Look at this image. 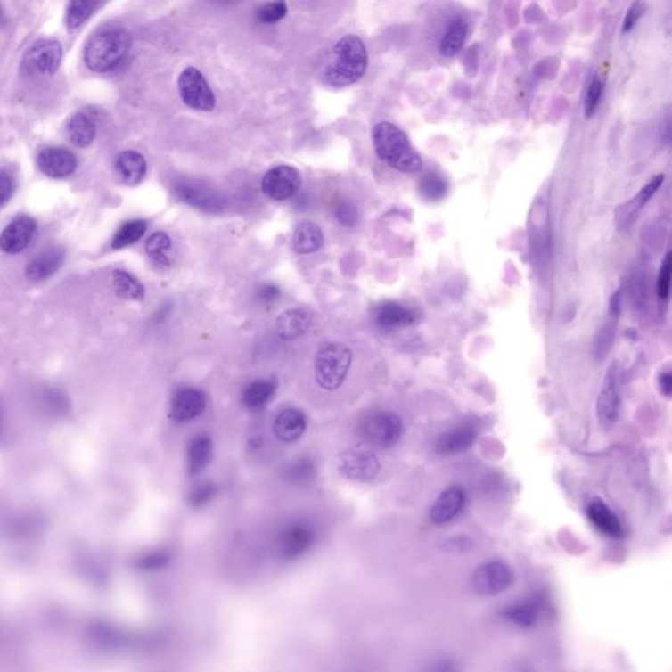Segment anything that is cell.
Listing matches in <instances>:
<instances>
[{
	"instance_id": "1",
	"label": "cell",
	"mask_w": 672,
	"mask_h": 672,
	"mask_svg": "<svg viewBox=\"0 0 672 672\" xmlns=\"http://www.w3.org/2000/svg\"><path fill=\"white\" fill-rule=\"evenodd\" d=\"M372 140L376 154L389 168L404 174H416L423 168L421 155L397 125L379 122L373 127Z\"/></svg>"
},
{
	"instance_id": "2",
	"label": "cell",
	"mask_w": 672,
	"mask_h": 672,
	"mask_svg": "<svg viewBox=\"0 0 672 672\" xmlns=\"http://www.w3.org/2000/svg\"><path fill=\"white\" fill-rule=\"evenodd\" d=\"M132 46V38L127 30L108 27L91 36L85 49L86 65L95 72H107L118 68Z\"/></svg>"
},
{
	"instance_id": "3",
	"label": "cell",
	"mask_w": 672,
	"mask_h": 672,
	"mask_svg": "<svg viewBox=\"0 0 672 672\" xmlns=\"http://www.w3.org/2000/svg\"><path fill=\"white\" fill-rule=\"evenodd\" d=\"M368 68V52L357 36H346L336 43L334 62L327 68L326 80L334 87L359 82Z\"/></svg>"
},
{
	"instance_id": "4",
	"label": "cell",
	"mask_w": 672,
	"mask_h": 672,
	"mask_svg": "<svg viewBox=\"0 0 672 672\" xmlns=\"http://www.w3.org/2000/svg\"><path fill=\"white\" fill-rule=\"evenodd\" d=\"M352 364V352L341 343H326L319 347L314 360L316 380L322 389L335 391L346 381Z\"/></svg>"
},
{
	"instance_id": "5",
	"label": "cell",
	"mask_w": 672,
	"mask_h": 672,
	"mask_svg": "<svg viewBox=\"0 0 672 672\" xmlns=\"http://www.w3.org/2000/svg\"><path fill=\"white\" fill-rule=\"evenodd\" d=\"M361 438L379 448H390L401 440L404 423L397 414L391 411H373L361 421Z\"/></svg>"
},
{
	"instance_id": "6",
	"label": "cell",
	"mask_w": 672,
	"mask_h": 672,
	"mask_svg": "<svg viewBox=\"0 0 672 672\" xmlns=\"http://www.w3.org/2000/svg\"><path fill=\"white\" fill-rule=\"evenodd\" d=\"M183 102L193 110L210 112L216 107V96L207 79L197 69L187 68L177 79Z\"/></svg>"
},
{
	"instance_id": "7",
	"label": "cell",
	"mask_w": 672,
	"mask_h": 672,
	"mask_svg": "<svg viewBox=\"0 0 672 672\" xmlns=\"http://www.w3.org/2000/svg\"><path fill=\"white\" fill-rule=\"evenodd\" d=\"M513 580L515 577L510 566L504 562H488L477 569L471 585L479 596L490 598L508 590Z\"/></svg>"
},
{
	"instance_id": "8",
	"label": "cell",
	"mask_w": 672,
	"mask_h": 672,
	"mask_svg": "<svg viewBox=\"0 0 672 672\" xmlns=\"http://www.w3.org/2000/svg\"><path fill=\"white\" fill-rule=\"evenodd\" d=\"M174 193L180 201L202 212H221L226 207V199L202 183H177L175 185Z\"/></svg>"
},
{
	"instance_id": "9",
	"label": "cell",
	"mask_w": 672,
	"mask_h": 672,
	"mask_svg": "<svg viewBox=\"0 0 672 672\" xmlns=\"http://www.w3.org/2000/svg\"><path fill=\"white\" fill-rule=\"evenodd\" d=\"M301 183L299 169L293 166L282 165L266 172L262 180V190L269 199L284 201L299 193Z\"/></svg>"
},
{
	"instance_id": "10",
	"label": "cell",
	"mask_w": 672,
	"mask_h": 672,
	"mask_svg": "<svg viewBox=\"0 0 672 672\" xmlns=\"http://www.w3.org/2000/svg\"><path fill=\"white\" fill-rule=\"evenodd\" d=\"M62 55V46L58 41H40L25 53L24 70L33 75L55 74L60 69Z\"/></svg>"
},
{
	"instance_id": "11",
	"label": "cell",
	"mask_w": 672,
	"mask_h": 672,
	"mask_svg": "<svg viewBox=\"0 0 672 672\" xmlns=\"http://www.w3.org/2000/svg\"><path fill=\"white\" fill-rule=\"evenodd\" d=\"M339 471L348 479L371 482L379 476L381 463L376 455L368 451H347L339 455Z\"/></svg>"
},
{
	"instance_id": "12",
	"label": "cell",
	"mask_w": 672,
	"mask_h": 672,
	"mask_svg": "<svg viewBox=\"0 0 672 672\" xmlns=\"http://www.w3.org/2000/svg\"><path fill=\"white\" fill-rule=\"evenodd\" d=\"M621 396L619 388V369L616 364L608 368L598 398V418L602 426L611 429L618 421Z\"/></svg>"
},
{
	"instance_id": "13",
	"label": "cell",
	"mask_w": 672,
	"mask_h": 672,
	"mask_svg": "<svg viewBox=\"0 0 672 672\" xmlns=\"http://www.w3.org/2000/svg\"><path fill=\"white\" fill-rule=\"evenodd\" d=\"M207 408V397L196 388H182L175 391L169 405V415L175 422L185 423L199 418Z\"/></svg>"
},
{
	"instance_id": "14",
	"label": "cell",
	"mask_w": 672,
	"mask_h": 672,
	"mask_svg": "<svg viewBox=\"0 0 672 672\" xmlns=\"http://www.w3.org/2000/svg\"><path fill=\"white\" fill-rule=\"evenodd\" d=\"M37 225L35 219L28 216H19L3 230L0 235V249L5 254L16 255L24 251L33 237H35Z\"/></svg>"
},
{
	"instance_id": "15",
	"label": "cell",
	"mask_w": 672,
	"mask_h": 672,
	"mask_svg": "<svg viewBox=\"0 0 672 672\" xmlns=\"http://www.w3.org/2000/svg\"><path fill=\"white\" fill-rule=\"evenodd\" d=\"M37 165L46 176L63 179L77 169L78 162L70 150L48 147L38 154Z\"/></svg>"
},
{
	"instance_id": "16",
	"label": "cell",
	"mask_w": 672,
	"mask_h": 672,
	"mask_svg": "<svg viewBox=\"0 0 672 672\" xmlns=\"http://www.w3.org/2000/svg\"><path fill=\"white\" fill-rule=\"evenodd\" d=\"M465 491L458 486H452L447 488L436 499L435 504L431 508L432 523L438 526L451 523L456 519L465 505Z\"/></svg>"
},
{
	"instance_id": "17",
	"label": "cell",
	"mask_w": 672,
	"mask_h": 672,
	"mask_svg": "<svg viewBox=\"0 0 672 672\" xmlns=\"http://www.w3.org/2000/svg\"><path fill=\"white\" fill-rule=\"evenodd\" d=\"M65 262V251L60 247H50L33 258L25 268V276L29 282L40 283L60 271Z\"/></svg>"
},
{
	"instance_id": "18",
	"label": "cell",
	"mask_w": 672,
	"mask_h": 672,
	"mask_svg": "<svg viewBox=\"0 0 672 672\" xmlns=\"http://www.w3.org/2000/svg\"><path fill=\"white\" fill-rule=\"evenodd\" d=\"M374 321L381 329H404L416 324L418 314L406 305L388 301L377 307L374 312Z\"/></svg>"
},
{
	"instance_id": "19",
	"label": "cell",
	"mask_w": 672,
	"mask_h": 672,
	"mask_svg": "<svg viewBox=\"0 0 672 672\" xmlns=\"http://www.w3.org/2000/svg\"><path fill=\"white\" fill-rule=\"evenodd\" d=\"M36 406L48 418L61 419L68 415L71 402L62 389L43 386L36 391Z\"/></svg>"
},
{
	"instance_id": "20",
	"label": "cell",
	"mask_w": 672,
	"mask_h": 672,
	"mask_svg": "<svg viewBox=\"0 0 672 672\" xmlns=\"http://www.w3.org/2000/svg\"><path fill=\"white\" fill-rule=\"evenodd\" d=\"M477 435H479V432L471 424L458 426L456 429L443 433L438 438V443H436V451L443 456L463 454L473 446Z\"/></svg>"
},
{
	"instance_id": "21",
	"label": "cell",
	"mask_w": 672,
	"mask_h": 672,
	"mask_svg": "<svg viewBox=\"0 0 672 672\" xmlns=\"http://www.w3.org/2000/svg\"><path fill=\"white\" fill-rule=\"evenodd\" d=\"M307 416L299 408H287L275 419L274 431L284 443L299 440L307 431Z\"/></svg>"
},
{
	"instance_id": "22",
	"label": "cell",
	"mask_w": 672,
	"mask_h": 672,
	"mask_svg": "<svg viewBox=\"0 0 672 672\" xmlns=\"http://www.w3.org/2000/svg\"><path fill=\"white\" fill-rule=\"evenodd\" d=\"M312 327V316L302 309H288L280 314L276 332L284 340H294L307 334Z\"/></svg>"
},
{
	"instance_id": "23",
	"label": "cell",
	"mask_w": 672,
	"mask_h": 672,
	"mask_svg": "<svg viewBox=\"0 0 672 672\" xmlns=\"http://www.w3.org/2000/svg\"><path fill=\"white\" fill-rule=\"evenodd\" d=\"M116 169L122 182L127 185H137L146 176L147 163L143 155L135 150H127L119 154Z\"/></svg>"
},
{
	"instance_id": "24",
	"label": "cell",
	"mask_w": 672,
	"mask_h": 672,
	"mask_svg": "<svg viewBox=\"0 0 672 672\" xmlns=\"http://www.w3.org/2000/svg\"><path fill=\"white\" fill-rule=\"evenodd\" d=\"M587 516L591 523L596 527V529L601 530L605 536H610V537H621L623 536V526H621L620 519L601 499H596V501L588 504Z\"/></svg>"
},
{
	"instance_id": "25",
	"label": "cell",
	"mask_w": 672,
	"mask_h": 672,
	"mask_svg": "<svg viewBox=\"0 0 672 672\" xmlns=\"http://www.w3.org/2000/svg\"><path fill=\"white\" fill-rule=\"evenodd\" d=\"M469 25L461 16L452 19L444 30L443 37L438 43V52L443 57L452 58L457 55L465 45L468 38Z\"/></svg>"
},
{
	"instance_id": "26",
	"label": "cell",
	"mask_w": 672,
	"mask_h": 672,
	"mask_svg": "<svg viewBox=\"0 0 672 672\" xmlns=\"http://www.w3.org/2000/svg\"><path fill=\"white\" fill-rule=\"evenodd\" d=\"M294 251L297 254H314L322 249L324 243V233L318 225L310 221H304L297 225L291 238Z\"/></svg>"
},
{
	"instance_id": "27",
	"label": "cell",
	"mask_w": 672,
	"mask_h": 672,
	"mask_svg": "<svg viewBox=\"0 0 672 672\" xmlns=\"http://www.w3.org/2000/svg\"><path fill=\"white\" fill-rule=\"evenodd\" d=\"M213 456V441L208 435H199L188 446V471L191 476L201 473Z\"/></svg>"
},
{
	"instance_id": "28",
	"label": "cell",
	"mask_w": 672,
	"mask_h": 672,
	"mask_svg": "<svg viewBox=\"0 0 672 672\" xmlns=\"http://www.w3.org/2000/svg\"><path fill=\"white\" fill-rule=\"evenodd\" d=\"M313 529L307 523H293L282 535L283 552L288 555L299 554L312 544Z\"/></svg>"
},
{
	"instance_id": "29",
	"label": "cell",
	"mask_w": 672,
	"mask_h": 672,
	"mask_svg": "<svg viewBox=\"0 0 672 672\" xmlns=\"http://www.w3.org/2000/svg\"><path fill=\"white\" fill-rule=\"evenodd\" d=\"M276 389V384L271 380H255L244 388L242 402L251 410L265 407L274 398Z\"/></svg>"
},
{
	"instance_id": "30",
	"label": "cell",
	"mask_w": 672,
	"mask_h": 672,
	"mask_svg": "<svg viewBox=\"0 0 672 672\" xmlns=\"http://www.w3.org/2000/svg\"><path fill=\"white\" fill-rule=\"evenodd\" d=\"M69 140L78 147H87L96 137V125L85 113L72 116L68 124Z\"/></svg>"
},
{
	"instance_id": "31",
	"label": "cell",
	"mask_w": 672,
	"mask_h": 672,
	"mask_svg": "<svg viewBox=\"0 0 672 672\" xmlns=\"http://www.w3.org/2000/svg\"><path fill=\"white\" fill-rule=\"evenodd\" d=\"M147 255L152 262L160 268H168L171 266L169 251L172 249V241L166 233L158 232L152 234L146 242Z\"/></svg>"
},
{
	"instance_id": "32",
	"label": "cell",
	"mask_w": 672,
	"mask_h": 672,
	"mask_svg": "<svg viewBox=\"0 0 672 672\" xmlns=\"http://www.w3.org/2000/svg\"><path fill=\"white\" fill-rule=\"evenodd\" d=\"M113 285L116 294L122 299L129 301H141L144 297V288L137 277L127 271L113 272Z\"/></svg>"
},
{
	"instance_id": "33",
	"label": "cell",
	"mask_w": 672,
	"mask_h": 672,
	"mask_svg": "<svg viewBox=\"0 0 672 672\" xmlns=\"http://www.w3.org/2000/svg\"><path fill=\"white\" fill-rule=\"evenodd\" d=\"M448 180L438 171H429L419 182V193L427 201H440L448 193Z\"/></svg>"
},
{
	"instance_id": "34",
	"label": "cell",
	"mask_w": 672,
	"mask_h": 672,
	"mask_svg": "<svg viewBox=\"0 0 672 672\" xmlns=\"http://www.w3.org/2000/svg\"><path fill=\"white\" fill-rule=\"evenodd\" d=\"M316 468L312 458L301 457L289 463L284 476L293 485L304 486L316 479Z\"/></svg>"
},
{
	"instance_id": "35",
	"label": "cell",
	"mask_w": 672,
	"mask_h": 672,
	"mask_svg": "<svg viewBox=\"0 0 672 672\" xmlns=\"http://www.w3.org/2000/svg\"><path fill=\"white\" fill-rule=\"evenodd\" d=\"M146 229L147 224L143 219H133V221L127 222V224L122 225L113 237V249L120 250L130 246V244H135V242L143 237Z\"/></svg>"
},
{
	"instance_id": "36",
	"label": "cell",
	"mask_w": 672,
	"mask_h": 672,
	"mask_svg": "<svg viewBox=\"0 0 672 672\" xmlns=\"http://www.w3.org/2000/svg\"><path fill=\"white\" fill-rule=\"evenodd\" d=\"M663 182H665V175L663 174L657 175V176L652 177L648 184H646L645 187H643V190L640 191V193L635 194V199H633L632 201L629 202V204L625 205V207H629V209H627V221L629 215L630 218H632V215L640 212V210L643 209V208L645 207L646 204H648L649 200L652 199V197L654 196L655 193H657V191L660 190V185L663 184Z\"/></svg>"
},
{
	"instance_id": "37",
	"label": "cell",
	"mask_w": 672,
	"mask_h": 672,
	"mask_svg": "<svg viewBox=\"0 0 672 672\" xmlns=\"http://www.w3.org/2000/svg\"><path fill=\"white\" fill-rule=\"evenodd\" d=\"M95 8L96 3L94 2H85V0L71 2L69 4L68 13H66V25H68L69 29H77L80 25L86 23V20L93 15Z\"/></svg>"
},
{
	"instance_id": "38",
	"label": "cell",
	"mask_w": 672,
	"mask_h": 672,
	"mask_svg": "<svg viewBox=\"0 0 672 672\" xmlns=\"http://www.w3.org/2000/svg\"><path fill=\"white\" fill-rule=\"evenodd\" d=\"M288 7L284 2L266 3L258 10V20L263 24H276L287 16Z\"/></svg>"
},
{
	"instance_id": "39",
	"label": "cell",
	"mask_w": 672,
	"mask_h": 672,
	"mask_svg": "<svg viewBox=\"0 0 672 672\" xmlns=\"http://www.w3.org/2000/svg\"><path fill=\"white\" fill-rule=\"evenodd\" d=\"M602 91H604V83L602 82L601 78H594L591 80L590 86H588L585 97V115L587 118H591L596 112V110H598L599 104H601Z\"/></svg>"
},
{
	"instance_id": "40",
	"label": "cell",
	"mask_w": 672,
	"mask_h": 672,
	"mask_svg": "<svg viewBox=\"0 0 672 672\" xmlns=\"http://www.w3.org/2000/svg\"><path fill=\"white\" fill-rule=\"evenodd\" d=\"M671 266V252H668L665 259H663L662 266H660L657 279V294L662 301H666L670 297Z\"/></svg>"
},
{
	"instance_id": "41",
	"label": "cell",
	"mask_w": 672,
	"mask_h": 672,
	"mask_svg": "<svg viewBox=\"0 0 672 672\" xmlns=\"http://www.w3.org/2000/svg\"><path fill=\"white\" fill-rule=\"evenodd\" d=\"M217 488L215 483L209 482V480L199 483L191 491L190 504L194 508L202 507V505L209 504L215 498Z\"/></svg>"
},
{
	"instance_id": "42",
	"label": "cell",
	"mask_w": 672,
	"mask_h": 672,
	"mask_svg": "<svg viewBox=\"0 0 672 672\" xmlns=\"http://www.w3.org/2000/svg\"><path fill=\"white\" fill-rule=\"evenodd\" d=\"M16 190V175L13 169L0 166V207L7 204Z\"/></svg>"
},
{
	"instance_id": "43",
	"label": "cell",
	"mask_w": 672,
	"mask_h": 672,
	"mask_svg": "<svg viewBox=\"0 0 672 672\" xmlns=\"http://www.w3.org/2000/svg\"><path fill=\"white\" fill-rule=\"evenodd\" d=\"M335 217L343 226L354 227L359 222V210L351 201L343 200L336 205Z\"/></svg>"
},
{
	"instance_id": "44",
	"label": "cell",
	"mask_w": 672,
	"mask_h": 672,
	"mask_svg": "<svg viewBox=\"0 0 672 672\" xmlns=\"http://www.w3.org/2000/svg\"><path fill=\"white\" fill-rule=\"evenodd\" d=\"M646 11V4L643 2H635L632 5H630L629 10H627V15H625L624 19V24H623V33H629L632 32L633 28L635 27V24L638 23V20H640L641 16L645 13Z\"/></svg>"
},
{
	"instance_id": "45",
	"label": "cell",
	"mask_w": 672,
	"mask_h": 672,
	"mask_svg": "<svg viewBox=\"0 0 672 672\" xmlns=\"http://www.w3.org/2000/svg\"><path fill=\"white\" fill-rule=\"evenodd\" d=\"M280 297V288L275 284H265L258 291V299L263 304H272Z\"/></svg>"
},
{
	"instance_id": "46",
	"label": "cell",
	"mask_w": 672,
	"mask_h": 672,
	"mask_svg": "<svg viewBox=\"0 0 672 672\" xmlns=\"http://www.w3.org/2000/svg\"><path fill=\"white\" fill-rule=\"evenodd\" d=\"M660 391L666 396L670 397L672 391V377L670 372H665L660 377Z\"/></svg>"
},
{
	"instance_id": "47",
	"label": "cell",
	"mask_w": 672,
	"mask_h": 672,
	"mask_svg": "<svg viewBox=\"0 0 672 672\" xmlns=\"http://www.w3.org/2000/svg\"><path fill=\"white\" fill-rule=\"evenodd\" d=\"M3 435H4V411H3L2 404H0V441H2Z\"/></svg>"
},
{
	"instance_id": "48",
	"label": "cell",
	"mask_w": 672,
	"mask_h": 672,
	"mask_svg": "<svg viewBox=\"0 0 672 672\" xmlns=\"http://www.w3.org/2000/svg\"><path fill=\"white\" fill-rule=\"evenodd\" d=\"M4 23V12H3L2 5H0V24Z\"/></svg>"
}]
</instances>
